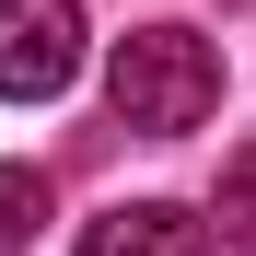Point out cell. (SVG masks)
<instances>
[{"label":"cell","instance_id":"cell-5","mask_svg":"<svg viewBox=\"0 0 256 256\" xmlns=\"http://www.w3.org/2000/svg\"><path fill=\"white\" fill-rule=\"evenodd\" d=\"M47 175H35V163H0V256H24L35 233H47Z\"/></svg>","mask_w":256,"mask_h":256},{"label":"cell","instance_id":"cell-4","mask_svg":"<svg viewBox=\"0 0 256 256\" xmlns=\"http://www.w3.org/2000/svg\"><path fill=\"white\" fill-rule=\"evenodd\" d=\"M210 244H233V256H256V140L222 163V198H210V222H198Z\"/></svg>","mask_w":256,"mask_h":256},{"label":"cell","instance_id":"cell-3","mask_svg":"<svg viewBox=\"0 0 256 256\" xmlns=\"http://www.w3.org/2000/svg\"><path fill=\"white\" fill-rule=\"evenodd\" d=\"M82 256H210V233L175 198H116L105 222H82Z\"/></svg>","mask_w":256,"mask_h":256},{"label":"cell","instance_id":"cell-2","mask_svg":"<svg viewBox=\"0 0 256 256\" xmlns=\"http://www.w3.org/2000/svg\"><path fill=\"white\" fill-rule=\"evenodd\" d=\"M82 70V0H0V105H47Z\"/></svg>","mask_w":256,"mask_h":256},{"label":"cell","instance_id":"cell-1","mask_svg":"<svg viewBox=\"0 0 256 256\" xmlns=\"http://www.w3.org/2000/svg\"><path fill=\"white\" fill-rule=\"evenodd\" d=\"M105 105H116V128H140V140H186V128L222 116V47H210L198 24H140V35H116Z\"/></svg>","mask_w":256,"mask_h":256}]
</instances>
